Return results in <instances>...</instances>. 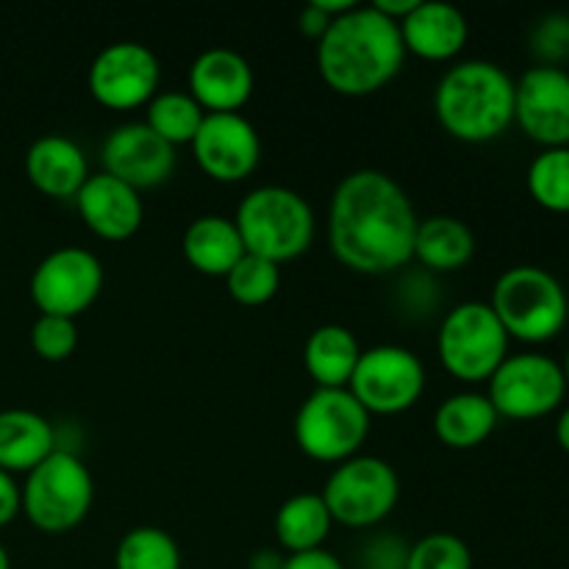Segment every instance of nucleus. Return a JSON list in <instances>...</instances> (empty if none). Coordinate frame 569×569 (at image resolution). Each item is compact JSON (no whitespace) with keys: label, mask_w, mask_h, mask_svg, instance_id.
<instances>
[{"label":"nucleus","mask_w":569,"mask_h":569,"mask_svg":"<svg viewBox=\"0 0 569 569\" xmlns=\"http://www.w3.org/2000/svg\"><path fill=\"white\" fill-rule=\"evenodd\" d=\"M420 217L409 192L381 170H353L337 183L328 242L339 264L361 276H387L415 259Z\"/></svg>","instance_id":"1"},{"label":"nucleus","mask_w":569,"mask_h":569,"mask_svg":"<svg viewBox=\"0 0 569 569\" xmlns=\"http://www.w3.org/2000/svg\"><path fill=\"white\" fill-rule=\"evenodd\" d=\"M406 48L398 22L372 6L337 17L317 39V70L328 89L345 98H367L403 70Z\"/></svg>","instance_id":"2"},{"label":"nucleus","mask_w":569,"mask_h":569,"mask_svg":"<svg viewBox=\"0 0 569 569\" xmlns=\"http://www.w3.org/2000/svg\"><path fill=\"white\" fill-rule=\"evenodd\" d=\"M433 111L459 142H495L515 126V78L489 59L456 61L437 81Z\"/></svg>","instance_id":"3"},{"label":"nucleus","mask_w":569,"mask_h":569,"mask_svg":"<svg viewBox=\"0 0 569 569\" xmlns=\"http://www.w3.org/2000/svg\"><path fill=\"white\" fill-rule=\"evenodd\" d=\"M237 231L248 253L276 264L298 259L315 242L317 220L309 200L281 183L256 187L239 200Z\"/></svg>","instance_id":"4"},{"label":"nucleus","mask_w":569,"mask_h":569,"mask_svg":"<svg viewBox=\"0 0 569 569\" xmlns=\"http://www.w3.org/2000/svg\"><path fill=\"white\" fill-rule=\"evenodd\" d=\"M489 306L509 339L526 345L550 342L565 331L569 320L565 283L537 264H517L500 272Z\"/></svg>","instance_id":"5"},{"label":"nucleus","mask_w":569,"mask_h":569,"mask_svg":"<svg viewBox=\"0 0 569 569\" xmlns=\"http://www.w3.org/2000/svg\"><path fill=\"white\" fill-rule=\"evenodd\" d=\"M94 500V481L81 456L56 448L33 467L20 487V511L37 531L67 533L87 520Z\"/></svg>","instance_id":"6"},{"label":"nucleus","mask_w":569,"mask_h":569,"mask_svg":"<svg viewBox=\"0 0 569 569\" xmlns=\"http://www.w3.org/2000/svg\"><path fill=\"white\" fill-rule=\"evenodd\" d=\"M509 342L498 315L483 300L453 306L437 333L439 361L461 383H487L509 356Z\"/></svg>","instance_id":"7"},{"label":"nucleus","mask_w":569,"mask_h":569,"mask_svg":"<svg viewBox=\"0 0 569 569\" xmlns=\"http://www.w3.org/2000/svg\"><path fill=\"white\" fill-rule=\"evenodd\" d=\"M370 411L350 395L348 387H317L295 415V442L309 459L337 467L359 456L370 437Z\"/></svg>","instance_id":"8"},{"label":"nucleus","mask_w":569,"mask_h":569,"mask_svg":"<svg viewBox=\"0 0 569 569\" xmlns=\"http://www.w3.org/2000/svg\"><path fill=\"white\" fill-rule=\"evenodd\" d=\"M320 495L333 522L345 528H372L398 506L400 478L381 456L359 453L333 467Z\"/></svg>","instance_id":"9"},{"label":"nucleus","mask_w":569,"mask_h":569,"mask_svg":"<svg viewBox=\"0 0 569 569\" xmlns=\"http://www.w3.org/2000/svg\"><path fill=\"white\" fill-rule=\"evenodd\" d=\"M487 383V398L506 420H539L561 409L567 398V381L559 361L531 350L506 356Z\"/></svg>","instance_id":"10"},{"label":"nucleus","mask_w":569,"mask_h":569,"mask_svg":"<svg viewBox=\"0 0 569 569\" xmlns=\"http://www.w3.org/2000/svg\"><path fill=\"white\" fill-rule=\"evenodd\" d=\"M348 389L370 417L400 415L426 392V365L403 345H376L361 350Z\"/></svg>","instance_id":"11"},{"label":"nucleus","mask_w":569,"mask_h":569,"mask_svg":"<svg viewBox=\"0 0 569 569\" xmlns=\"http://www.w3.org/2000/svg\"><path fill=\"white\" fill-rule=\"evenodd\" d=\"M106 272L98 256L78 244H64L44 256L33 270L31 300L39 315L76 320L103 292Z\"/></svg>","instance_id":"12"},{"label":"nucleus","mask_w":569,"mask_h":569,"mask_svg":"<svg viewBox=\"0 0 569 569\" xmlns=\"http://www.w3.org/2000/svg\"><path fill=\"white\" fill-rule=\"evenodd\" d=\"M89 92L111 111H131L148 106L159 92L161 64L142 42H111L94 56L89 67Z\"/></svg>","instance_id":"13"},{"label":"nucleus","mask_w":569,"mask_h":569,"mask_svg":"<svg viewBox=\"0 0 569 569\" xmlns=\"http://www.w3.org/2000/svg\"><path fill=\"white\" fill-rule=\"evenodd\" d=\"M515 122L531 142L569 148V72L565 67H528L515 81Z\"/></svg>","instance_id":"14"},{"label":"nucleus","mask_w":569,"mask_h":569,"mask_svg":"<svg viewBox=\"0 0 569 569\" xmlns=\"http://www.w3.org/2000/svg\"><path fill=\"white\" fill-rule=\"evenodd\" d=\"M200 170L220 183H239L256 172L261 161V137L242 111L206 114L192 139Z\"/></svg>","instance_id":"15"},{"label":"nucleus","mask_w":569,"mask_h":569,"mask_svg":"<svg viewBox=\"0 0 569 569\" xmlns=\"http://www.w3.org/2000/svg\"><path fill=\"white\" fill-rule=\"evenodd\" d=\"M100 164L111 178L128 183L137 192H144V189H156L170 181L178 156L176 148L150 131L144 122H122L111 128V133L100 144Z\"/></svg>","instance_id":"16"},{"label":"nucleus","mask_w":569,"mask_h":569,"mask_svg":"<svg viewBox=\"0 0 569 569\" xmlns=\"http://www.w3.org/2000/svg\"><path fill=\"white\" fill-rule=\"evenodd\" d=\"M253 67L233 48H209L189 64L187 92L206 114L239 111L253 94Z\"/></svg>","instance_id":"17"},{"label":"nucleus","mask_w":569,"mask_h":569,"mask_svg":"<svg viewBox=\"0 0 569 569\" xmlns=\"http://www.w3.org/2000/svg\"><path fill=\"white\" fill-rule=\"evenodd\" d=\"M76 209L89 231L98 233L106 242H122L139 231L144 220L142 194L128 183L117 181L109 172H94L78 189Z\"/></svg>","instance_id":"18"},{"label":"nucleus","mask_w":569,"mask_h":569,"mask_svg":"<svg viewBox=\"0 0 569 569\" xmlns=\"http://www.w3.org/2000/svg\"><path fill=\"white\" fill-rule=\"evenodd\" d=\"M406 53L426 61H450L465 50L470 22L459 6L448 0H420L406 20L398 22Z\"/></svg>","instance_id":"19"},{"label":"nucleus","mask_w":569,"mask_h":569,"mask_svg":"<svg viewBox=\"0 0 569 569\" xmlns=\"http://www.w3.org/2000/svg\"><path fill=\"white\" fill-rule=\"evenodd\" d=\"M26 176L33 189L48 198H76L78 189L87 183L89 161L76 139L64 133H44L31 142L26 153Z\"/></svg>","instance_id":"20"},{"label":"nucleus","mask_w":569,"mask_h":569,"mask_svg":"<svg viewBox=\"0 0 569 569\" xmlns=\"http://www.w3.org/2000/svg\"><path fill=\"white\" fill-rule=\"evenodd\" d=\"M181 250L192 270L211 278H226L233 264L248 253L237 231V222L222 214L194 217L183 231Z\"/></svg>","instance_id":"21"},{"label":"nucleus","mask_w":569,"mask_h":569,"mask_svg":"<svg viewBox=\"0 0 569 569\" xmlns=\"http://www.w3.org/2000/svg\"><path fill=\"white\" fill-rule=\"evenodd\" d=\"M56 431L48 417L31 409L0 411V470L9 476H28L53 450Z\"/></svg>","instance_id":"22"},{"label":"nucleus","mask_w":569,"mask_h":569,"mask_svg":"<svg viewBox=\"0 0 569 569\" xmlns=\"http://www.w3.org/2000/svg\"><path fill=\"white\" fill-rule=\"evenodd\" d=\"M500 415L487 392H456L433 411V433L450 450H472L487 442L498 428Z\"/></svg>","instance_id":"23"},{"label":"nucleus","mask_w":569,"mask_h":569,"mask_svg":"<svg viewBox=\"0 0 569 569\" xmlns=\"http://www.w3.org/2000/svg\"><path fill=\"white\" fill-rule=\"evenodd\" d=\"M361 345L348 326L326 322L309 333L303 345L306 372L320 389H345L359 365Z\"/></svg>","instance_id":"24"},{"label":"nucleus","mask_w":569,"mask_h":569,"mask_svg":"<svg viewBox=\"0 0 569 569\" xmlns=\"http://www.w3.org/2000/svg\"><path fill=\"white\" fill-rule=\"evenodd\" d=\"M476 256V233L465 220L433 214L420 220L415 237V259L428 272H456Z\"/></svg>","instance_id":"25"},{"label":"nucleus","mask_w":569,"mask_h":569,"mask_svg":"<svg viewBox=\"0 0 569 569\" xmlns=\"http://www.w3.org/2000/svg\"><path fill=\"white\" fill-rule=\"evenodd\" d=\"M272 528L283 553H306L326 545V539L331 537L333 517L320 492H298L278 506Z\"/></svg>","instance_id":"26"},{"label":"nucleus","mask_w":569,"mask_h":569,"mask_svg":"<svg viewBox=\"0 0 569 569\" xmlns=\"http://www.w3.org/2000/svg\"><path fill=\"white\" fill-rule=\"evenodd\" d=\"M206 111L200 109L198 100L187 89H167L156 92L150 103L144 106V126L153 133H159L167 144H192Z\"/></svg>","instance_id":"27"},{"label":"nucleus","mask_w":569,"mask_h":569,"mask_svg":"<svg viewBox=\"0 0 569 569\" xmlns=\"http://www.w3.org/2000/svg\"><path fill=\"white\" fill-rule=\"evenodd\" d=\"M181 548L164 528L139 526L122 533L114 550V569H181Z\"/></svg>","instance_id":"28"},{"label":"nucleus","mask_w":569,"mask_h":569,"mask_svg":"<svg viewBox=\"0 0 569 569\" xmlns=\"http://www.w3.org/2000/svg\"><path fill=\"white\" fill-rule=\"evenodd\" d=\"M526 183L542 209L569 214V148L539 150L528 164Z\"/></svg>","instance_id":"29"},{"label":"nucleus","mask_w":569,"mask_h":569,"mask_svg":"<svg viewBox=\"0 0 569 569\" xmlns=\"http://www.w3.org/2000/svg\"><path fill=\"white\" fill-rule=\"evenodd\" d=\"M226 289L237 303L264 306L281 289V264L261 256L244 253L226 276Z\"/></svg>","instance_id":"30"},{"label":"nucleus","mask_w":569,"mask_h":569,"mask_svg":"<svg viewBox=\"0 0 569 569\" xmlns=\"http://www.w3.org/2000/svg\"><path fill=\"white\" fill-rule=\"evenodd\" d=\"M406 569H472V550L450 531H433L409 545Z\"/></svg>","instance_id":"31"},{"label":"nucleus","mask_w":569,"mask_h":569,"mask_svg":"<svg viewBox=\"0 0 569 569\" xmlns=\"http://www.w3.org/2000/svg\"><path fill=\"white\" fill-rule=\"evenodd\" d=\"M31 348L44 361H67L78 348L76 320L53 315H39L31 326Z\"/></svg>","instance_id":"32"},{"label":"nucleus","mask_w":569,"mask_h":569,"mask_svg":"<svg viewBox=\"0 0 569 569\" xmlns=\"http://www.w3.org/2000/svg\"><path fill=\"white\" fill-rule=\"evenodd\" d=\"M531 48L539 64L561 67V61L569 56V14H561V11L545 14L533 26Z\"/></svg>","instance_id":"33"},{"label":"nucleus","mask_w":569,"mask_h":569,"mask_svg":"<svg viewBox=\"0 0 569 569\" xmlns=\"http://www.w3.org/2000/svg\"><path fill=\"white\" fill-rule=\"evenodd\" d=\"M409 545L392 533H378L361 548V569H406Z\"/></svg>","instance_id":"34"},{"label":"nucleus","mask_w":569,"mask_h":569,"mask_svg":"<svg viewBox=\"0 0 569 569\" xmlns=\"http://www.w3.org/2000/svg\"><path fill=\"white\" fill-rule=\"evenodd\" d=\"M283 569H348L342 565L339 556H333L331 550L317 548V550H306V553H292L287 556V565Z\"/></svg>","instance_id":"35"},{"label":"nucleus","mask_w":569,"mask_h":569,"mask_svg":"<svg viewBox=\"0 0 569 569\" xmlns=\"http://www.w3.org/2000/svg\"><path fill=\"white\" fill-rule=\"evenodd\" d=\"M20 515V483L14 476L0 470V528L9 526Z\"/></svg>","instance_id":"36"},{"label":"nucleus","mask_w":569,"mask_h":569,"mask_svg":"<svg viewBox=\"0 0 569 569\" xmlns=\"http://www.w3.org/2000/svg\"><path fill=\"white\" fill-rule=\"evenodd\" d=\"M331 22H333L331 17H328L320 6L311 3V0L303 6V11H300V17H298L300 31H303L306 37H315V39H320L322 33L328 31V26H331Z\"/></svg>","instance_id":"37"},{"label":"nucleus","mask_w":569,"mask_h":569,"mask_svg":"<svg viewBox=\"0 0 569 569\" xmlns=\"http://www.w3.org/2000/svg\"><path fill=\"white\" fill-rule=\"evenodd\" d=\"M417 3H420V0H376V3H370V6L376 11H381L383 17H389V20L400 22L417 9Z\"/></svg>","instance_id":"38"},{"label":"nucleus","mask_w":569,"mask_h":569,"mask_svg":"<svg viewBox=\"0 0 569 569\" xmlns=\"http://www.w3.org/2000/svg\"><path fill=\"white\" fill-rule=\"evenodd\" d=\"M287 565V553L281 548H261L250 556L248 569H283Z\"/></svg>","instance_id":"39"},{"label":"nucleus","mask_w":569,"mask_h":569,"mask_svg":"<svg viewBox=\"0 0 569 569\" xmlns=\"http://www.w3.org/2000/svg\"><path fill=\"white\" fill-rule=\"evenodd\" d=\"M556 442H559V448L569 456V406L561 409L559 420H556Z\"/></svg>","instance_id":"40"},{"label":"nucleus","mask_w":569,"mask_h":569,"mask_svg":"<svg viewBox=\"0 0 569 569\" xmlns=\"http://www.w3.org/2000/svg\"><path fill=\"white\" fill-rule=\"evenodd\" d=\"M0 569H11V559H9V550L0 545Z\"/></svg>","instance_id":"41"},{"label":"nucleus","mask_w":569,"mask_h":569,"mask_svg":"<svg viewBox=\"0 0 569 569\" xmlns=\"http://www.w3.org/2000/svg\"><path fill=\"white\" fill-rule=\"evenodd\" d=\"M561 372H565V381H567V392H569V348H567V356H565V365H561Z\"/></svg>","instance_id":"42"}]
</instances>
